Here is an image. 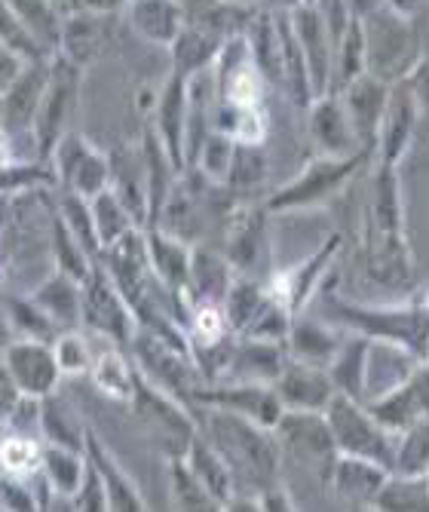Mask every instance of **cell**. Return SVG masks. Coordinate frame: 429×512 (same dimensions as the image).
<instances>
[{
  "instance_id": "14",
  "label": "cell",
  "mask_w": 429,
  "mask_h": 512,
  "mask_svg": "<svg viewBox=\"0 0 429 512\" xmlns=\"http://www.w3.org/2000/svg\"><path fill=\"white\" fill-rule=\"evenodd\" d=\"M390 476L393 473L387 467H380V463H374V460L338 454L328 485H331V491H335V497L341 503L359 506V509H374V500H377L380 491H384Z\"/></svg>"
},
{
  "instance_id": "4",
  "label": "cell",
  "mask_w": 429,
  "mask_h": 512,
  "mask_svg": "<svg viewBox=\"0 0 429 512\" xmlns=\"http://www.w3.org/2000/svg\"><path fill=\"white\" fill-rule=\"evenodd\" d=\"M374 154L362 151L353 157H316L307 163V169L285 184L282 191H276L267 203V209L273 212H298V209H316L328 200H335L338 194H344L347 184L362 172L365 163H371Z\"/></svg>"
},
{
  "instance_id": "5",
  "label": "cell",
  "mask_w": 429,
  "mask_h": 512,
  "mask_svg": "<svg viewBox=\"0 0 429 512\" xmlns=\"http://www.w3.org/2000/svg\"><path fill=\"white\" fill-rule=\"evenodd\" d=\"M273 430L285 442V448L328 485L331 470H335V460H338V445L331 439L325 414L322 411H282L279 424Z\"/></svg>"
},
{
  "instance_id": "10",
  "label": "cell",
  "mask_w": 429,
  "mask_h": 512,
  "mask_svg": "<svg viewBox=\"0 0 429 512\" xmlns=\"http://www.w3.org/2000/svg\"><path fill=\"white\" fill-rule=\"evenodd\" d=\"M273 390L285 411H325L338 393L328 368L298 359L282 365L279 378L273 381Z\"/></svg>"
},
{
  "instance_id": "6",
  "label": "cell",
  "mask_w": 429,
  "mask_h": 512,
  "mask_svg": "<svg viewBox=\"0 0 429 512\" xmlns=\"http://www.w3.org/2000/svg\"><path fill=\"white\" fill-rule=\"evenodd\" d=\"M365 405L393 436L429 417V359H420L399 387Z\"/></svg>"
},
{
  "instance_id": "1",
  "label": "cell",
  "mask_w": 429,
  "mask_h": 512,
  "mask_svg": "<svg viewBox=\"0 0 429 512\" xmlns=\"http://www.w3.org/2000/svg\"><path fill=\"white\" fill-rule=\"evenodd\" d=\"M362 31H365L368 74H374L377 80L399 83L426 59L417 16H399L390 7H380L362 19Z\"/></svg>"
},
{
  "instance_id": "20",
  "label": "cell",
  "mask_w": 429,
  "mask_h": 512,
  "mask_svg": "<svg viewBox=\"0 0 429 512\" xmlns=\"http://www.w3.org/2000/svg\"><path fill=\"white\" fill-rule=\"evenodd\" d=\"M365 71H368V56H365L362 19H350L341 40L335 43V74H331V89H344L350 80H356Z\"/></svg>"
},
{
  "instance_id": "16",
  "label": "cell",
  "mask_w": 429,
  "mask_h": 512,
  "mask_svg": "<svg viewBox=\"0 0 429 512\" xmlns=\"http://www.w3.org/2000/svg\"><path fill=\"white\" fill-rule=\"evenodd\" d=\"M338 249H341V237L335 234L328 243H322V246L316 249L313 258H307L304 264H298V267H292V270L279 273V276L273 279L270 295H273L282 307H289V310L295 313V310L313 295V289H316V283H319V276L328 270L331 261H335Z\"/></svg>"
},
{
  "instance_id": "13",
  "label": "cell",
  "mask_w": 429,
  "mask_h": 512,
  "mask_svg": "<svg viewBox=\"0 0 429 512\" xmlns=\"http://www.w3.org/2000/svg\"><path fill=\"white\" fill-rule=\"evenodd\" d=\"M197 399L206 405H215L221 411L249 417V421L273 430L282 417V402L273 390V384H255V381H243L233 387H218V390H197Z\"/></svg>"
},
{
  "instance_id": "28",
  "label": "cell",
  "mask_w": 429,
  "mask_h": 512,
  "mask_svg": "<svg viewBox=\"0 0 429 512\" xmlns=\"http://www.w3.org/2000/svg\"><path fill=\"white\" fill-rule=\"evenodd\" d=\"M233 138L230 135H212L206 148H203V169L212 175V178H227L230 172V163H233Z\"/></svg>"
},
{
  "instance_id": "18",
  "label": "cell",
  "mask_w": 429,
  "mask_h": 512,
  "mask_svg": "<svg viewBox=\"0 0 429 512\" xmlns=\"http://www.w3.org/2000/svg\"><path fill=\"white\" fill-rule=\"evenodd\" d=\"M368 347L371 338L362 332H353L344 338L341 350L335 353V359L328 362V375L335 381V390L353 399L365 402V368H368Z\"/></svg>"
},
{
  "instance_id": "3",
  "label": "cell",
  "mask_w": 429,
  "mask_h": 512,
  "mask_svg": "<svg viewBox=\"0 0 429 512\" xmlns=\"http://www.w3.org/2000/svg\"><path fill=\"white\" fill-rule=\"evenodd\" d=\"M322 414L328 421L331 439H335V445H338V454L374 460V463H380V467H387L393 473L396 436L377 421L362 399L335 393V399L328 402V408Z\"/></svg>"
},
{
  "instance_id": "29",
  "label": "cell",
  "mask_w": 429,
  "mask_h": 512,
  "mask_svg": "<svg viewBox=\"0 0 429 512\" xmlns=\"http://www.w3.org/2000/svg\"><path fill=\"white\" fill-rule=\"evenodd\" d=\"M408 86L414 92V105H417V123L429 135V59H423L408 77Z\"/></svg>"
},
{
  "instance_id": "25",
  "label": "cell",
  "mask_w": 429,
  "mask_h": 512,
  "mask_svg": "<svg viewBox=\"0 0 429 512\" xmlns=\"http://www.w3.org/2000/svg\"><path fill=\"white\" fill-rule=\"evenodd\" d=\"M151 252H154V267L172 289H184L190 279V252L178 243L169 240V234H151Z\"/></svg>"
},
{
  "instance_id": "32",
  "label": "cell",
  "mask_w": 429,
  "mask_h": 512,
  "mask_svg": "<svg viewBox=\"0 0 429 512\" xmlns=\"http://www.w3.org/2000/svg\"><path fill=\"white\" fill-rule=\"evenodd\" d=\"M429 0H387V7L396 10L399 16H420Z\"/></svg>"
},
{
  "instance_id": "30",
  "label": "cell",
  "mask_w": 429,
  "mask_h": 512,
  "mask_svg": "<svg viewBox=\"0 0 429 512\" xmlns=\"http://www.w3.org/2000/svg\"><path fill=\"white\" fill-rule=\"evenodd\" d=\"M99 381L108 393L114 396H126L132 390V375H129V368L123 365V359L117 356H108L102 365H99Z\"/></svg>"
},
{
  "instance_id": "11",
  "label": "cell",
  "mask_w": 429,
  "mask_h": 512,
  "mask_svg": "<svg viewBox=\"0 0 429 512\" xmlns=\"http://www.w3.org/2000/svg\"><path fill=\"white\" fill-rule=\"evenodd\" d=\"M310 135L322 157H353L365 151L338 92H325L310 102Z\"/></svg>"
},
{
  "instance_id": "35",
  "label": "cell",
  "mask_w": 429,
  "mask_h": 512,
  "mask_svg": "<svg viewBox=\"0 0 429 512\" xmlns=\"http://www.w3.org/2000/svg\"><path fill=\"white\" fill-rule=\"evenodd\" d=\"M304 4H313V0H304Z\"/></svg>"
},
{
  "instance_id": "22",
  "label": "cell",
  "mask_w": 429,
  "mask_h": 512,
  "mask_svg": "<svg viewBox=\"0 0 429 512\" xmlns=\"http://www.w3.org/2000/svg\"><path fill=\"white\" fill-rule=\"evenodd\" d=\"M393 476H429V417L396 436Z\"/></svg>"
},
{
  "instance_id": "21",
  "label": "cell",
  "mask_w": 429,
  "mask_h": 512,
  "mask_svg": "<svg viewBox=\"0 0 429 512\" xmlns=\"http://www.w3.org/2000/svg\"><path fill=\"white\" fill-rule=\"evenodd\" d=\"M132 19L141 34L157 43H172L181 31V7L172 0H135Z\"/></svg>"
},
{
  "instance_id": "27",
  "label": "cell",
  "mask_w": 429,
  "mask_h": 512,
  "mask_svg": "<svg viewBox=\"0 0 429 512\" xmlns=\"http://www.w3.org/2000/svg\"><path fill=\"white\" fill-rule=\"evenodd\" d=\"M172 491L181 509H206L209 503H215V497L203 488L187 463H172Z\"/></svg>"
},
{
  "instance_id": "12",
  "label": "cell",
  "mask_w": 429,
  "mask_h": 512,
  "mask_svg": "<svg viewBox=\"0 0 429 512\" xmlns=\"http://www.w3.org/2000/svg\"><path fill=\"white\" fill-rule=\"evenodd\" d=\"M365 230L380 237H405V200H402V178L399 166L377 163L368 194V215Z\"/></svg>"
},
{
  "instance_id": "15",
  "label": "cell",
  "mask_w": 429,
  "mask_h": 512,
  "mask_svg": "<svg viewBox=\"0 0 429 512\" xmlns=\"http://www.w3.org/2000/svg\"><path fill=\"white\" fill-rule=\"evenodd\" d=\"M420 362V356L396 341H384V338H371L368 347V368H365V402L390 393L393 387H399L414 365Z\"/></svg>"
},
{
  "instance_id": "9",
  "label": "cell",
  "mask_w": 429,
  "mask_h": 512,
  "mask_svg": "<svg viewBox=\"0 0 429 512\" xmlns=\"http://www.w3.org/2000/svg\"><path fill=\"white\" fill-rule=\"evenodd\" d=\"M390 86L393 83H384L377 80L374 74H359L356 80H350L344 89H335L347 114H350V123L359 135V142L365 151L374 154L377 148V135H380V123H384V114H387V99H390Z\"/></svg>"
},
{
  "instance_id": "31",
  "label": "cell",
  "mask_w": 429,
  "mask_h": 512,
  "mask_svg": "<svg viewBox=\"0 0 429 512\" xmlns=\"http://www.w3.org/2000/svg\"><path fill=\"white\" fill-rule=\"evenodd\" d=\"M380 7H387V0H347V10H350L353 19H365Z\"/></svg>"
},
{
  "instance_id": "2",
  "label": "cell",
  "mask_w": 429,
  "mask_h": 512,
  "mask_svg": "<svg viewBox=\"0 0 429 512\" xmlns=\"http://www.w3.org/2000/svg\"><path fill=\"white\" fill-rule=\"evenodd\" d=\"M212 433H215V451L224 457L230 476H246L273 485L276 467H279V451L270 442V430L249 421V417L230 414V411H215L212 414Z\"/></svg>"
},
{
  "instance_id": "24",
  "label": "cell",
  "mask_w": 429,
  "mask_h": 512,
  "mask_svg": "<svg viewBox=\"0 0 429 512\" xmlns=\"http://www.w3.org/2000/svg\"><path fill=\"white\" fill-rule=\"evenodd\" d=\"M184 120H187V102H184V77L175 74L166 96H163V138H166V148H169V160L175 166H181V132H184Z\"/></svg>"
},
{
  "instance_id": "8",
  "label": "cell",
  "mask_w": 429,
  "mask_h": 512,
  "mask_svg": "<svg viewBox=\"0 0 429 512\" xmlns=\"http://www.w3.org/2000/svg\"><path fill=\"white\" fill-rule=\"evenodd\" d=\"M417 132H420V123H417L414 92H411L408 80H399L390 86L387 114H384V123H380L374 160L399 166L405 160V154L411 151V142H414Z\"/></svg>"
},
{
  "instance_id": "7",
  "label": "cell",
  "mask_w": 429,
  "mask_h": 512,
  "mask_svg": "<svg viewBox=\"0 0 429 512\" xmlns=\"http://www.w3.org/2000/svg\"><path fill=\"white\" fill-rule=\"evenodd\" d=\"M292 31L301 43L313 96H325V92H331V74H335V40L328 34L325 19L313 4H298L292 16Z\"/></svg>"
},
{
  "instance_id": "33",
  "label": "cell",
  "mask_w": 429,
  "mask_h": 512,
  "mask_svg": "<svg viewBox=\"0 0 429 512\" xmlns=\"http://www.w3.org/2000/svg\"><path fill=\"white\" fill-rule=\"evenodd\" d=\"M13 448H16V442H10V445H7L4 451H10V454H13ZM19 454H34V451H31V448H28V445L22 442V448H19ZM10 463H16V467H22V463H25V467H28V463H31V460H22V457H13Z\"/></svg>"
},
{
  "instance_id": "34",
  "label": "cell",
  "mask_w": 429,
  "mask_h": 512,
  "mask_svg": "<svg viewBox=\"0 0 429 512\" xmlns=\"http://www.w3.org/2000/svg\"><path fill=\"white\" fill-rule=\"evenodd\" d=\"M224 4H233V7H252L258 0H224Z\"/></svg>"
},
{
  "instance_id": "17",
  "label": "cell",
  "mask_w": 429,
  "mask_h": 512,
  "mask_svg": "<svg viewBox=\"0 0 429 512\" xmlns=\"http://www.w3.org/2000/svg\"><path fill=\"white\" fill-rule=\"evenodd\" d=\"M285 338H289V350L298 362L328 368V362L335 359V353L341 350L347 335L331 329V325H325L319 319H295Z\"/></svg>"
},
{
  "instance_id": "19",
  "label": "cell",
  "mask_w": 429,
  "mask_h": 512,
  "mask_svg": "<svg viewBox=\"0 0 429 512\" xmlns=\"http://www.w3.org/2000/svg\"><path fill=\"white\" fill-rule=\"evenodd\" d=\"M187 467L194 470V476L215 497V503H227L233 497V476L227 470L224 457L212 445H206L200 439L190 442V460H187Z\"/></svg>"
},
{
  "instance_id": "26",
  "label": "cell",
  "mask_w": 429,
  "mask_h": 512,
  "mask_svg": "<svg viewBox=\"0 0 429 512\" xmlns=\"http://www.w3.org/2000/svg\"><path fill=\"white\" fill-rule=\"evenodd\" d=\"M187 283H197V289L206 301H218V298H227L230 276H227V267L215 255L197 252V255H190V279Z\"/></svg>"
},
{
  "instance_id": "23",
  "label": "cell",
  "mask_w": 429,
  "mask_h": 512,
  "mask_svg": "<svg viewBox=\"0 0 429 512\" xmlns=\"http://www.w3.org/2000/svg\"><path fill=\"white\" fill-rule=\"evenodd\" d=\"M374 509H402V512L429 509V476H390L384 491L374 500Z\"/></svg>"
}]
</instances>
